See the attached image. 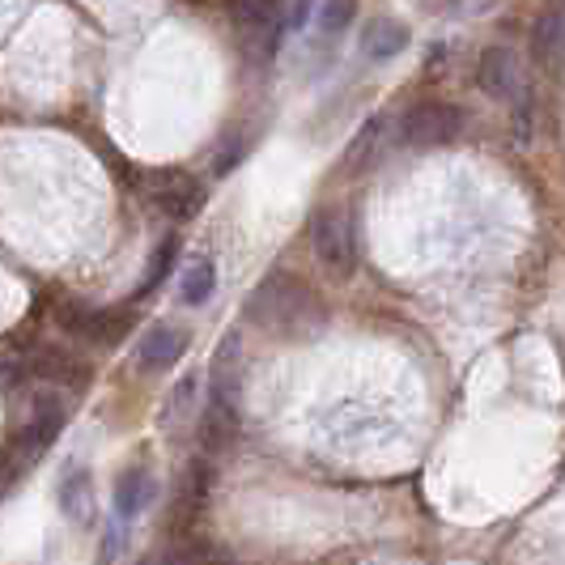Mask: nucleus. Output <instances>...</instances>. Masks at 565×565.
<instances>
[{
  "label": "nucleus",
  "instance_id": "2",
  "mask_svg": "<svg viewBox=\"0 0 565 565\" xmlns=\"http://www.w3.org/2000/svg\"><path fill=\"white\" fill-rule=\"evenodd\" d=\"M311 247L315 259L332 273V277H349L358 268V247H353V217L349 209H319L311 222Z\"/></svg>",
  "mask_w": 565,
  "mask_h": 565
},
{
  "label": "nucleus",
  "instance_id": "4",
  "mask_svg": "<svg viewBox=\"0 0 565 565\" xmlns=\"http://www.w3.org/2000/svg\"><path fill=\"white\" fill-rule=\"evenodd\" d=\"M149 200L170 213L174 222H188L204 209V188H200L196 174L188 170H153L149 174Z\"/></svg>",
  "mask_w": 565,
  "mask_h": 565
},
{
  "label": "nucleus",
  "instance_id": "3",
  "mask_svg": "<svg viewBox=\"0 0 565 565\" xmlns=\"http://www.w3.org/2000/svg\"><path fill=\"white\" fill-rule=\"evenodd\" d=\"M463 132V111L455 103H417L413 111L399 119V141L413 149H434V145H451Z\"/></svg>",
  "mask_w": 565,
  "mask_h": 565
},
{
  "label": "nucleus",
  "instance_id": "17",
  "mask_svg": "<svg viewBox=\"0 0 565 565\" xmlns=\"http://www.w3.org/2000/svg\"><path fill=\"white\" fill-rule=\"evenodd\" d=\"M213 289H217V268H213V259H196V264L183 273V285H179V294H183L188 307H204V302L213 298Z\"/></svg>",
  "mask_w": 565,
  "mask_h": 565
},
{
  "label": "nucleus",
  "instance_id": "14",
  "mask_svg": "<svg viewBox=\"0 0 565 565\" xmlns=\"http://www.w3.org/2000/svg\"><path fill=\"white\" fill-rule=\"evenodd\" d=\"M60 429H64V404H60L56 392H39L34 396V417H30V438L39 447H47Z\"/></svg>",
  "mask_w": 565,
  "mask_h": 565
},
{
  "label": "nucleus",
  "instance_id": "7",
  "mask_svg": "<svg viewBox=\"0 0 565 565\" xmlns=\"http://www.w3.org/2000/svg\"><path fill=\"white\" fill-rule=\"evenodd\" d=\"M183 353H188V332L174 328V323H158V328L145 332L137 362H141L145 374H153V370H170Z\"/></svg>",
  "mask_w": 565,
  "mask_h": 565
},
{
  "label": "nucleus",
  "instance_id": "1",
  "mask_svg": "<svg viewBox=\"0 0 565 565\" xmlns=\"http://www.w3.org/2000/svg\"><path fill=\"white\" fill-rule=\"evenodd\" d=\"M247 319H255L259 328H268L273 337H315L323 328V307L315 302V294L298 277L273 273L252 294Z\"/></svg>",
  "mask_w": 565,
  "mask_h": 565
},
{
  "label": "nucleus",
  "instance_id": "6",
  "mask_svg": "<svg viewBox=\"0 0 565 565\" xmlns=\"http://www.w3.org/2000/svg\"><path fill=\"white\" fill-rule=\"evenodd\" d=\"M238 392H243V340L226 337L217 344L213 370H209V404L238 408Z\"/></svg>",
  "mask_w": 565,
  "mask_h": 565
},
{
  "label": "nucleus",
  "instance_id": "23",
  "mask_svg": "<svg viewBox=\"0 0 565 565\" xmlns=\"http://www.w3.org/2000/svg\"><path fill=\"white\" fill-rule=\"evenodd\" d=\"M115 553H119V527H107V544H103V562L111 565Z\"/></svg>",
  "mask_w": 565,
  "mask_h": 565
},
{
  "label": "nucleus",
  "instance_id": "5",
  "mask_svg": "<svg viewBox=\"0 0 565 565\" xmlns=\"http://www.w3.org/2000/svg\"><path fill=\"white\" fill-rule=\"evenodd\" d=\"M477 82L489 98H502V103H527V77H523V64L510 47H489L477 68Z\"/></svg>",
  "mask_w": 565,
  "mask_h": 565
},
{
  "label": "nucleus",
  "instance_id": "16",
  "mask_svg": "<svg viewBox=\"0 0 565 565\" xmlns=\"http://www.w3.org/2000/svg\"><path fill=\"white\" fill-rule=\"evenodd\" d=\"M532 52H536L540 64L557 68V60H562V9H548L536 22V30H532Z\"/></svg>",
  "mask_w": 565,
  "mask_h": 565
},
{
  "label": "nucleus",
  "instance_id": "9",
  "mask_svg": "<svg viewBox=\"0 0 565 565\" xmlns=\"http://www.w3.org/2000/svg\"><path fill=\"white\" fill-rule=\"evenodd\" d=\"M281 4L285 0H230V18L238 22V30L247 34H268L277 43V22H281Z\"/></svg>",
  "mask_w": 565,
  "mask_h": 565
},
{
  "label": "nucleus",
  "instance_id": "8",
  "mask_svg": "<svg viewBox=\"0 0 565 565\" xmlns=\"http://www.w3.org/2000/svg\"><path fill=\"white\" fill-rule=\"evenodd\" d=\"M153 498H158V484H153V477L145 468L119 472V481H115V514L119 519H137Z\"/></svg>",
  "mask_w": 565,
  "mask_h": 565
},
{
  "label": "nucleus",
  "instance_id": "12",
  "mask_svg": "<svg viewBox=\"0 0 565 565\" xmlns=\"http://www.w3.org/2000/svg\"><path fill=\"white\" fill-rule=\"evenodd\" d=\"M238 429V408H226V404H204V417H200V443L204 451H222Z\"/></svg>",
  "mask_w": 565,
  "mask_h": 565
},
{
  "label": "nucleus",
  "instance_id": "22",
  "mask_svg": "<svg viewBox=\"0 0 565 565\" xmlns=\"http://www.w3.org/2000/svg\"><path fill=\"white\" fill-rule=\"evenodd\" d=\"M141 565H196V553H188V548H167V553H149Z\"/></svg>",
  "mask_w": 565,
  "mask_h": 565
},
{
  "label": "nucleus",
  "instance_id": "15",
  "mask_svg": "<svg viewBox=\"0 0 565 565\" xmlns=\"http://www.w3.org/2000/svg\"><path fill=\"white\" fill-rule=\"evenodd\" d=\"M204 489H209V472H204V468H192V472L179 481L170 519H174V523H192V519L200 514V507H204Z\"/></svg>",
  "mask_w": 565,
  "mask_h": 565
},
{
  "label": "nucleus",
  "instance_id": "19",
  "mask_svg": "<svg viewBox=\"0 0 565 565\" xmlns=\"http://www.w3.org/2000/svg\"><path fill=\"white\" fill-rule=\"evenodd\" d=\"M174 255H179V238L170 234V238H162V247L149 255V268H145L141 285H137V298H149L158 285L167 281V273L174 268Z\"/></svg>",
  "mask_w": 565,
  "mask_h": 565
},
{
  "label": "nucleus",
  "instance_id": "21",
  "mask_svg": "<svg viewBox=\"0 0 565 565\" xmlns=\"http://www.w3.org/2000/svg\"><path fill=\"white\" fill-rule=\"evenodd\" d=\"M34 370L47 374V379H60V383H77V379H82V374L73 370V358H68V353H56V349H43Z\"/></svg>",
  "mask_w": 565,
  "mask_h": 565
},
{
  "label": "nucleus",
  "instance_id": "20",
  "mask_svg": "<svg viewBox=\"0 0 565 565\" xmlns=\"http://www.w3.org/2000/svg\"><path fill=\"white\" fill-rule=\"evenodd\" d=\"M353 18H358V0H323V9H319V30H323V34H340Z\"/></svg>",
  "mask_w": 565,
  "mask_h": 565
},
{
  "label": "nucleus",
  "instance_id": "11",
  "mask_svg": "<svg viewBox=\"0 0 565 565\" xmlns=\"http://www.w3.org/2000/svg\"><path fill=\"white\" fill-rule=\"evenodd\" d=\"M404 47H408V26H399L392 18H374L366 26V34H362V52L370 60H392Z\"/></svg>",
  "mask_w": 565,
  "mask_h": 565
},
{
  "label": "nucleus",
  "instance_id": "13",
  "mask_svg": "<svg viewBox=\"0 0 565 565\" xmlns=\"http://www.w3.org/2000/svg\"><path fill=\"white\" fill-rule=\"evenodd\" d=\"M196 422V374H188V379H179L174 387H170L167 404H162V425H167L170 434H179V425Z\"/></svg>",
  "mask_w": 565,
  "mask_h": 565
},
{
  "label": "nucleus",
  "instance_id": "10",
  "mask_svg": "<svg viewBox=\"0 0 565 565\" xmlns=\"http://www.w3.org/2000/svg\"><path fill=\"white\" fill-rule=\"evenodd\" d=\"M60 510L73 519V523H94V477L85 468H73L64 481H60Z\"/></svg>",
  "mask_w": 565,
  "mask_h": 565
},
{
  "label": "nucleus",
  "instance_id": "18",
  "mask_svg": "<svg viewBox=\"0 0 565 565\" xmlns=\"http://www.w3.org/2000/svg\"><path fill=\"white\" fill-rule=\"evenodd\" d=\"M383 132H387V119H370L366 128L358 132V141L349 145V162H344V170H362L370 167V162H379V145H383Z\"/></svg>",
  "mask_w": 565,
  "mask_h": 565
}]
</instances>
